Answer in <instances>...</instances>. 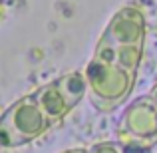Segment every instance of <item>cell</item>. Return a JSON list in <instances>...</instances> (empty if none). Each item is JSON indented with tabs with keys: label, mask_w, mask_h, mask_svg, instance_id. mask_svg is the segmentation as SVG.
Masks as SVG:
<instances>
[{
	"label": "cell",
	"mask_w": 157,
	"mask_h": 153,
	"mask_svg": "<svg viewBox=\"0 0 157 153\" xmlns=\"http://www.w3.org/2000/svg\"><path fill=\"white\" fill-rule=\"evenodd\" d=\"M92 103L104 111L121 105L131 94L137 74L125 72L113 64L92 58L84 70Z\"/></svg>",
	"instance_id": "1"
},
{
	"label": "cell",
	"mask_w": 157,
	"mask_h": 153,
	"mask_svg": "<svg viewBox=\"0 0 157 153\" xmlns=\"http://www.w3.org/2000/svg\"><path fill=\"white\" fill-rule=\"evenodd\" d=\"M50 121L40 109L34 94L14 101L0 117V145L18 147L38 139L48 129Z\"/></svg>",
	"instance_id": "2"
},
{
	"label": "cell",
	"mask_w": 157,
	"mask_h": 153,
	"mask_svg": "<svg viewBox=\"0 0 157 153\" xmlns=\"http://www.w3.org/2000/svg\"><path fill=\"white\" fill-rule=\"evenodd\" d=\"M145 42V16L133 4L119 8L105 26L96 48L143 46Z\"/></svg>",
	"instance_id": "3"
},
{
	"label": "cell",
	"mask_w": 157,
	"mask_h": 153,
	"mask_svg": "<svg viewBox=\"0 0 157 153\" xmlns=\"http://www.w3.org/2000/svg\"><path fill=\"white\" fill-rule=\"evenodd\" d=\"M119 131L123 137L153 145L157 141V105L147 98H137L125 107L119 119Z\"/></svg>",
	"instance_id": "4"
},
{
	"label": "cell",
	"mask_w": 157,
	"mask_h": 153,
	"mask_svg": "<svg viewBox=\"0 0 157 153\" xmlns=\"http://www.w3.org/2000/svg\"><path fill=\"white\" fill-rule=\"evenodd\" d=\"M34 98H36V101H38L40 109L44 111L46 119L50 121V125L56 123V121H60L70 109H74L56 80L50 82V84H46V86H42L40 90H36Z\"/></svg>",
	"instance_id": "5"
},
{
	"label": "cell",
	"mask_w": 157,
	"mask_h": 153,
	"mask_svg": "<svg viewBox=\"0 0 157 153\" xmlns=\"http://www.w3.org/2000/svg\"><path fill=\"white\" fill-rule=\"evenodd\" d=\"M143 46H121V48H96L94 58L104 60L107 64H113L125 72L137 74V68L141 64Z\"/></svg>",
	"instance_id": "6"
},
{
	"label": "cell",
	"mask_w": 157,
	"mask_h": 153,
	"mask_svg": "<svg viewBox=\"0 0 157 153\" xmlns=\"http://www.w3.org/2000/svg\"><path fill=\"white\" fill-rule=\"evenodd\" d=\"M58 86L62 88L64 96L68 98L70 105L76 107L80 100L88 94V80H86V74L84 72H70L64 74L62 78H58Z\"/></svg>",
	"instance_id": "7"
},
{
	"label": "cell",
	"mask_w": 157,
	"mask_h": 153,
	"mask_svg": "<svg viewBox=\"0 0 157 153\" xmlns=\"http://www.w3.org/2000/svg\"><path fill=\"white\" fill-rule=\"evenodd\" d=\"M121 151L123 153H151L153 151V145H147V143L135 141V139H121Z\"/></svg>",
	"instance_id": "8"
},
{
	"label": "cell",
	"mask_w": 157,
	"mask_h": 153,
	"mask_svg": "<svg viewBox=\"0 0 157 153\" xmlns=\"http://www.w3.org/2000/svg\"><path fill=\"white\" fill-rule=\"evenodd\" d=\"M86 151L88 153H123L119 141H101V143H96V145L88 147Z\"/></svg>",
	"instance_id": "9"
},
{
	"label": "cell",
	"mask_w": 157,
	"mask_h": 153,
	"mask_svg": "<svg viewBox=\"0 0 157 153\" xmlns=\"http://www.w3.org/2000/svg\"><path fill=\"white\" fill-rule=\"evenodd\" d=\"M149 98L155 101V105H157V84L153 86V90H151V94H149Z\"/></svg>",
	"instance_id": "10"
},
{
	"label": "cell",
	"mask_w": 157,
	"mask_h": 153,
	"mask_svg": "<svg viewBox=\"0 0 157 153\" xmlns=\"http://www.w3.org/2000/svg\"><path fill=\"white\" fill-rule=\"evenodd\" d=\"M64 153H88L86 149H70V151H64Z\"/></svg>",
	"instance_id": "11"
},
{
	"label": "cell",
	"mask_w": 157,
	"mask_h": 153,
	"mask_svg": "<svg viewBox=\"0 0 157 153\" xmlns=\"http://www.w3.org/2000/svg\"><path fill=\"white\" fill-rule=\"evenodd\" d=\"M0 20H2V10H0Z\"/></svg>",
	"instance_id": "12"
}]
</instances>
